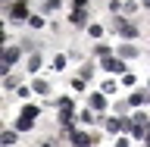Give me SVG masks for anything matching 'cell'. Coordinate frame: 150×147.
<instances>
[{"instance_id": "e0dca14e", "label": "cell", "mask_w": 150, "mask_h": 147, "mask_svg": "<svg viewBox=\"0 0 150 147\" xmlns=\"http://www.w3.org/2000/svg\"><path fill=\"white\" fill-rule=\"evenodd\" d=\"M0 141H3V144H16V131H3Z\"/></svg>"}, {"instance_id": "7402d4cb", "label": "cell", "mask_w": 150, "mask_h": 147, "mask_svg": "<svg viewBox=\"0 0 150 147\" xmlns=\"http://www.w3.org/2000/svg\"><path fill=\"white\" fill-rule=\"evenodd\" d=\"M122 85H134V75H131V72H122Z\"/></svg>"}, {"instance_id": "277c9868", "label": "cell", "mask_w": 150, "mask_h": 147, "mask_svg": "<svg viewBox=\"0 0 150 147\" xmlns=\"http://www.w3.org/2000/svg\"><path fill=\"white\" fill-rule=\"evenodd\" d=\"M72 122H75V107H63L59 110V125L63 129H72Z\"/></svg>"}, {"instance_id": "7c38bea8", "label": "cell", "mask_w": 150, "mask_h": 147, "mask_svg": "<svg viewBox=\"0 0 150 147\" xmlns=\"http://www.w3.org/2000/svg\"><path fill=\"white\" fill-rule=\"evenodd\" d=\"M31 122H35V119H28V116H19L16 129H19V131H28V129H31Z\"/></svg>"}, {"instance_id": "8fae6325", "label": "cell", "mask_w": 150, "mask_h": 147, "mask_svg": "<svg viewBox=\"0 0 150 147\" xmlns=\"http://www.w3.org/2000/svg\"><path fill=\"white\" fill-rule=\"evenodd\" d=\"M3 60H6V63H16V60H19V47H6Z\"/></svg>"}, {"instance_id": "7a4b0ae2", "label": "cell", "mask_w": 150, "mask_h": 147, "mask_svg": "<svg viewBox=\"0 0 150 147\" xmlns=\"http://www.w3.org/2000/svg\"><path fill=\"white\" fill-rule=\"evenodd\" d=\"M147 125H150V119L144 113H138V116L131 119V135H134V138H144V135H147Z\"/></svg>"}, {"instance_id": "52a82bcc", "label": "cell", "mask_w": 150, "mask_h": 147, "mask_svg": "<svg viewBox=\"0 0 150 147\" xmlns=\"http://www.w3.org/2000/svg\"><path fill=\"white\" fill-rule=\"evenodd\" d=\"M88 103H91L94 113H103V110H106V97H103V94H91V97H88Z\"/></svg>"}, {"instance_id": "4316f807", "label": "cell", "mask_w": 150, "mask_h": 147, "mask_svg": "<svg viewBox=\"0 0 150 147\" xmlns=\"http://www.w3.org/2000/svg\"><path fill=\"white\" fill-rule=\"evenodd\" d=\"M144 6H147V9H150V0H144Z\"/></svg>"}, {"instance_id": "6da1fadb", "label": "cell", "mask_w": 150, "mask_h": 147, "mask_svg": "<svg viewBox=\"0 0 150 147\" xmlns=\"http://www.w3.org/2000/svg\"><path fill=\"white\" fill-rule=\"evenodd\" d=\"M110 28L116 31V35H122V41H125V38H134V35H138V25H131V22H125V19H119V16L110 22Z\"/></svg>"}, {"instance_id": "484cf974", "label": "cell", "mask_w": 150, "mask_h": 147, "mask_svg": "<svg viewBox=\"0 0 150 147\" xmlns=\"http://www.w3.org/2000/svg\"><path fill=\"white\" fill-rule=\"evenodd\" d=\"M144 138H147V144H150V125H147V135H144Z\"/></svg>"}, {"instance_id": "2e32d148", "label": "cell", "mask_w": 150, "mask_h": 147, "mask_svg": "<svg viewBox=\"0 0 150 147\" xmlns=\"http://www.w3.org/2000/svg\"><path fill=\"white\" fill-rule=\"evenodd\" d=\"M22 116H28V119H35V116H38V107H35V103H28L25 110H22Z\"/></svg>"}, {"instance_id": "ba28073f", "label": "cell", "mask_w": 150, "mask_h": 147, "mask_svg": "<svg viewBox=\"0 0 150 147\" xmlns=\"http://www.w3.org/2000/svg\"><path fill=\"white\" fill-rule=\"evenodd\" d=\"M69 22H72V25H84V22H88V9H72Z\"/></svg>"}, {"instance_id": "d4e9b609", "label": "cell", "mask_w": 150, "mask_h": 147, "mask_svg": "<svg viewBox=\"0 0 150 147\" xmlns=\"http://www.w3.org/2000/svg\"><path fill=\"white\" fill-rule=\"evenodd\" d=\"M75 9H84V0H75Z\"/></svg>"}, {"instance_id": "44dd1931", "label": "cell", "mask_w": 150, "mask_h": 147, "mask_svg": "<svg viewBox=\"0 0 150 147\" xmlns=\"http://www.w3.org/2000/svg\"><path fill=\"white\" fill-rule=\"evenodd\" d=\"M56 107H59V110H63V107H75V103L69 100V97H59V100H56Z\"/></svg>"}, {"instance_id": "ffe728a7", "label": "cell", "mask_w": 150, "mask_h": 147, "mask_svg": "<svg viewBox=\"0 0 150 147\" xmlns=\"http://www.w3.org/2000/svg\"><path fill=\"white\" fill-rule=\"evenodd\" d=\"M59 3H63V0H47V3H44V9H47V13H50V9H56V6H59Z\"/></svg>"}, {"instance_id": "9a60e30c", "label": "cell", "mask_w": 150, "mask_h": 147, "mask_svg": "<svg viewBox=\"0 0 150 147\" xmlns=\"http://www.w3.org/2000/svg\"><path fill=\"white\" fill-rule=\"evenodd\" d=\"M31 88H35V91H38V94H47V91H50V85H47V82H44V78H38V82H35V85H31Z\"/></svg>"}, {"instance_id": "4fadbf2b", "label": "cell", "mask_w": 150, "mask_h": 147, "mask_svg": "<svg viewBox=\"0 0 150 147\" xmlns=\"http://www.w3.org/2000/svg\"><path fill=\"white\" fill-rule=\"evenodd\" d=\"M144 100H147V94H131V97H128V107H141Z\"/></svg>"}, {"instance_id": "5b68a950", "label": "cell", "mask_w": 150, "mask_h": 147, "mask_svg": "<svg viewBox=\"0 0 150 147\" xmlns=\"http://www.w3.org/2000/svg\"><path fill=\"white\" fill-rule=\"evenodd\" d=\"M9 16L19 19V22H22V19H31L28 16V3H13V6H9Z\"/></svg>"}, {"instance_id": "ac0fdd59", "label": "cell", "mask_w": 150, "mask_h": 147, "mask_svg": "<svg viewBox=\"0 0 150 147\" xmlns=\"http://www.w3.org/2000/svg\"><path fill=\"white\" fill-rule=\"evenodd\" d=\"M91 75H94V66L84 63V66H81V78H91Z\"/></svg>"}, {"instance_id": "3957f363", "label": "cell", "mask_w": 150, "mask_h": 147, "mask_svg": "<svg viewBox=\"0 0 150 147\" xmlns=\"http://www.w3.org/2000/svg\"><path fill=\"white\" fill-rule=\"evenodd\" d=\"M69 141L72 144H97V135H88V131H69Z\"/></svg>"}, {"instance_id": "5bb4252c", "label": "cell", "mask_w": 150, "mask_h": 147, "mask_svg": "<svg viewBox=\"0 0 150 147\" xmlns=\"http://www.w3.org/2000/svg\"><path fill=\"white\" fill-rule=\"evenodd\" d=\"M94 53L100 56V60H106V56H110L112 50H110V47H106V44H97V47H94Z\"/></svg>"}, {"instance_id": "8992f818", "label": "cell", "mask_w": 150, "mask_h": 147, "mask_svg": "<svg viewBox=\"0 0 150 147\" xmlns=\"http://www.w3.org/2000/svg\"><path fill=\"white\" fill-rule=\"evenodd\" d=\"M100 63H103V69H106V72H125V63H122V60L106 56V60H100Z\"/></svg>"}, {"instance_id": "30bf717a", "label": "cell", "mask_w": 150, "mask_h": 147, "mask_svg": "<svg viewBox=\"0 0 150 147\" xmlns=\"http://www.w3.org/2000/svg\"><path fill=\"white\" fill-rule=\"evenodd\" d=\"M38 69H41V56L31 53V56H28V72H38Z\"/></svg>"}, {"instance_id": "cb8c5ba5", "label": "cell", "mask_w": 150, "mask_h": 147, "mask_svg": "<svg viewBox=\"0 0 150 147\" xmlns=\"http://www.w3.org/2000/svg\"><path fill=\"white\" fill-rule=\"evenodd\" d=\"M116 91V82H103V94H112Z\"/></svg>"}, {"instance_id": "d6986e66", "label": "cell", "mask_w": 150, "mask_h": 147, "mask_svg": "<svg viewBox=\"0 0 150 147\" xmlns=\"http://www.w3.org/2000/svg\"><path fill=\"white\" fill-rule=\"evenodd\" d=\"M28 25H31V28H41V25H44V19H41V16H31V19H28Z\"/></svg>"}, {"instance_id": "603a6c76", "label": "cell", "mask_w": 150, "mask_h": 147, "mask_svg": "<svg viewBox=\"0 0 150 147\" xmlns=\"http://www.w3.org/2000/svg\"><path fill=\"white\" fill-rule=\"evenodd\" d=\"M6 88H19V78H16V75H6Z\"/></svg>"}, {"instance_id": "9c48e42d", "label": "cell", "mask_w": 150, "mask_h": 147, "mask_svg": "<svg viewBox=\"0 0 150 147\" xmlns=\"http://www.w3.org/2000/svg\"><path fill=\"white\" fill-rule=\"evenodd\" d=\"M119 56H122V60H134V56H138V47H134V44H122L119 47Z\"/></svg>"}]
</instances>
